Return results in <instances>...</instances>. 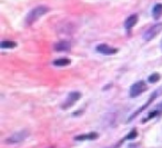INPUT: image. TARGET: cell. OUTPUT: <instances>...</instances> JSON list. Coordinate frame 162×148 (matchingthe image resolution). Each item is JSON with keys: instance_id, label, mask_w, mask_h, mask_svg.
Instances as JSON below:
<instances>
[{"instance_id": "e0dca14e", "label": "cell", "mask_w": 162, "mask_h": 148, "mask_svg": "<svg viewBox=\"0 0 162 148\" xmlns=\"http://www.w3.org/2000/svg\"><path fill=\"white\" fill-rule=\"evenodd\" d=\"M161 49H162V42H161Z\"/></svg>"}, {"instance_id": "8992f818", "label": "cell", "mask_w": 162, "mask_h": 148, "mask_svg": "<svg viewBox=\"0 0 162 148\" xmlns=\"http://www.w3.org/2000/svg\"><path fill=\"white\" fill-rule=\"evenodd\" d=\"M96 50H97L98 52L102 54V55H108V56L114 55L116 52H118V49L112 48V47H110V46L106 45V44H101V45L97 46Z\"/></svg>"}, {"instance_id": "8fae6325", "label": "cell", "mask_w": 162, "mask_h": 148, "mask_svg": "<svg viewBox=\"0 0 162 148\" xmlns=\"http://www.w3.org/2000/svg\"><path fill=\"white\" fill-rule=\"evenodd\" d=\"M162 15V4H157L152 9V16L154 19H159Z\"/></svg>"}, {"instance_id": "277c9868", "label": "cell", "mask_w": 162, "mask_h": 148, "mask_svg": "<svg viewBox=\"0 0 162 148\" xmlns=\"http://www.w3.org/2000/svg\"><path fill=\"white\" fill-rule=\"evenodd\" d=\"M145 89H147V86H145V81H138V83L133 84L131 86L130 91H129V95L132 98H135L139 95H141L143 91H145Z\"/></svg>"}, {"instance_id": "7c38bea8", "label": "cell", "mask_w": 162, "mask_h": 148, "mask_svg": "<svg viewBox=\"0 0 162 148\" xmlns=\"http://www.w3.org/2000/svg\"><path fill=\"white\" fill-rule=\"evenodd\" d=\"M70 62H71V60L68 58H59V59H56L52 64L55 66H58V67H65V66L70 65Z\"/></svg>"}, {"instance_id": "6da1fadb", "label": "cell", "mask_w": 162, "mask_h": 148, "mask_svg": "<svg viewBox=\"0 0 162 148\" xmlns=\"http://www.w3.org/2000/svg\"><path fill=\"white\" fill-rule=\"evenodd\" d=\"M49 10L50 9L47 6H37L33 9H31L29 11V14L27 15V17H26V25L27 26H31L33 22H36V21L38 20L40 17H42L43 15L49 12Z\"/></svg>"}, {"instance_id": "52a82bcc", "label": "cell", "mask_w": 162, "mask_h": 148, "mask_svg": "<svg viewBox=\"0 0 162 148\" xmlns=\"http://www.w3.org/2000/svg\"><path fill=\"white\" fill-rule=\"evenodd\" d=\"M138 22V15H131L125 19L124 21V28L127 30H130L132 28L135 27V25Z\"/></svg>"}, {"instance_id": "9a60e30c", "label": "cell", "mask_w": 162, "mask_h": 148, "mask_svg": "<svg viewBox=\"0 0 162 148\" xmlns=\"http://www.w3.org/2000/svg\"><path fill=\"white\" fill-rule=\"evenodd\" d=\"M137 137V130H132L130 133V135H128L127 136V139H132V138Z\"/></svg>"}, {"instance_id": "2e32d148", "label": "cell", "mask_w": 162, "mask_h": 148, "mask_svg": "<svg viewBox=\"0 0 162 148\" xmlns=\"http://www.w3.org/2000/svg\"><path fill=\"white\" fill-rule=\"evenodd\" d=\"M157 107H158L157 109H158L159 111H160V113H161V114H162V103L160 104V105H158V106H157Z\"/></svg>"}, {"instance_id": "ac0fdd59", "label": "cell", "mask_w": 162, "mask_h": 148, "mask_svg": "<svg viewBox=\"0 0 162 148\" xmlns=\"http://www.w3.org/2000/svg\"><path fill=\"white\" fill-rule=\"evenodd\" d=\"M110 148H113V147H110Z\"/></svg>"}, {"instance_id": "3957f363", "label": "cell", "mask_w": 162, "mask_h": 148, "mask_svg": "<svg viewBox=\"0 0 162 148\" xmlns=\"http://www.w3.org/2000/svg\"><path fill=\"white\" fill-rule=\"evenodd\" d=\"M28 137V131L27 130H21L18 133H14V135H11L10 137L6 139V144H19L21 141H24L26 138Z\"/></svg>"}, {"instance_id": "5bb4252c", "label": "cell", "mask_w": 162, "mask_h": 148, "mask_svg": "<svg viewBox=\"0 0 162 148\" xmlns=\"http://www.w3.org/2000/svg\"><path fill=\"white\" fill-rule=\"evenodd\" d=\"M148 80H149V83H151V84L157 83L158 80H160V75H159V74H152L151 76H149Z\"/></svg>"}, {"instance_id": "30bf717a", "label": "cell", "mask_w": 162, "mask_h": 148, "mask_svg": "<svg viewBox=\"0 0 162 148\" xmlns=\"http://www.w3.org/2000/svg\"><path fill=\"white\" fill-rule=\"evenodd\" d=\"M98 136H99V135L97 134V133H89V134L76 136L75 139H76V140H93V139H97Z\"/></svg>"}, {"instance_id": "9c48e42d", "label": "cell", "mask_w": 162, "mask_h": 148, "mask_svg": "<svg viewBox=\"0 0 162 148\" xmlns=\"http://www.w3.org/2000/svg\"><path fill=\"white\" fill-rule=\"evenodd\" d=\"M157 95H158V93H154V94H153V95H152V96L150 97V98H149V100H148V101L145 103V105H143V106H142L141 108H140V109H139V110H137V111H135V114H132V116H131V117L129 118V121H130V120H132L133 118H135V117H137V115H138V114H140V113H141L142 110H145V108H147V107H148L149 105H150V104H151L152 101H153V100L155 99V97H157Z\"/></svg>"}, {"instance_id": "7a4b0ae2", "label": "cell", "mask_w": 162, "mask_h": 148, "mask_svg": "<svg viewBox=\"0 0 162 148\" xmlns=\"http://www.w3.org/2000/svg\"><path fill=\"white\" fill-rule=\"evenodd\" d=\"M161 30H162V24L153 25L152 27H150L148 30L145 32V35H143V38H145V41H150V40H152V39H154Z\"/></svg>"}, {"instance_id": "4fadbf2b", "label": "cell", "mask_w": 162, "mask_h": 148, "mask_svg": "<svg viewBox=\"0 0 162 148\" xmlns=\"http://www.w3.org/2000/svg\"><path fill=\"white\" fill-rule=\"evenodd\" d=\"M0 46H1V48H14L16 46H17V44L14 41H2L1 44H0Z\"/></svg>"}, {"instance_id": "ba28073f", "label": "cell", "mask_w": 162, "mask_h": 148, "mask_svg": "<svg viewBox=\"0 0 162 148\" xmlns=\"http://www.w3.org/2000/svg\"><path fill=\"white\" fill-rule=\"evenodd\" d=\"M71 45H70V42L66 41V40H62V41H59L57 44H55L53 46V49H55L56 51H67V50H69Z\"/></svg>"}, {"instance_id": "5b68a950", "label": "cell", "mask_w": 162, "mask_h": 148, "mask_svg": "<svg viewBox=\"0 0 162 148\" xmlns=\"http://www.w3.org/2000/svg\"><path fill=\"white\" fill-rule=\"evenodd\" d=\"M80 97H81V94L78 93V91H72V93H70L69 95H68V97H67L66 101H65L63 105H62V108H63V109H67V108L73 106V105L80 99Z\"/></svg>"}]
</instances>
